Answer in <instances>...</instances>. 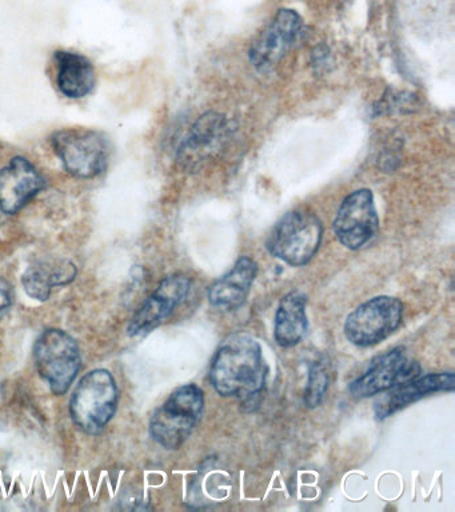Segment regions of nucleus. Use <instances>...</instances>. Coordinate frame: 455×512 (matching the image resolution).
I'll return each mask as SVG.
<instances>
[{
  "label": "nucleus",
  "mask_w": 455,
  "mask_h": 512,
  "mask_svg": "<svg viewBox=\"0 0 455 512\" xmlns=\"http://www.w3.org/2000/svg\"><path fill=\"white\" fill-rule=\"evenodd\" d=\"M269 367L257 340L235 335L225 340L215 352L210 380L222 396L251 400L265 388Z\"/></svg>",
  "instance_id": "obj_1"
},
{
  "label": "nucleus",
  "mask_w": 455,
  "mask_h": 512,
  "mask_svg": "<svg viewBox=\"0 0 455 512\" xmlns=\"http://www.w3.org/2000/svg\"><path fill=\"white\" fill-rule=\"evenodd\" d=\"M205 395L195 384L177 388L150 420V434L166 450H178L201 419Z\"/></svg>",
  "instance_id": "obj_2"
},
{
  "label": "nucleus",
  "mask_w": 455,
  "mask_h": 512,
  "mask_svg": "<svg viewBox=\"0 0 455 512\" xmlns=\"http://www.w3.org/2000/svg\"><path fill=\"white\" fill-rule=\"evenodd\" d=\"M118 408V388L110 371L94 370L83 376L70 400L75 426L86 434H98Z\"/></svg>",
  "instance_id": "obj_3"
},
{
  "label": "nucleus",
  "mask_w": 455,
  "mask_h": 512,
  "mask_svg": "<svg viewBox=\"0 0 455 512\" xmlns=\"http://www.w3.org/2000/svg\"><path fill=\"white\" fill-rule=\"evenodd\" d=\"M51 146L65 170L75 178H95L109 164V139L99 131L63 128L55 132L51 138Z\"/></svg>",
  "instance_id": "obj_4"
},
{
  "label": "nucleus",
  "mask_w": 455,
  "mask_h": 512,
  "mask_svg": "<svg viewBox=\"0 0 455 512\" xmlns=\"http://www.w3.org/2000/svg\"><path fill=\"white\" fill-rule=\"evenodd\" d=\"M322 232L317 216L301 210L289 212L275 224L267 239V250L290 266H305L317 254Z\"/></svg>",
  "instance_id": "obj_5"
},
{
  "label": "nucleus",
  "mask_w": 455,
  "mask_h": 512,
  "mask_svg": "<svg viewBox=\"0 0 455 512\" xmlns=\"http://www.w3.org/2000/svg\"><path fill=\"white\" fill-rule=\"evenodd\" d=\"M39 375L49 383L54 395H63L81 370V351L73 336L57 328L42 332L34 346Z\"/></svg>",
  "instance_id": "obj_6"
},
{
  "label": "nucleus",
  "mask_w": 455,
  "mask_h": 512,
  "mask_svg": "<svg viewBox=\"0 0 455 512\" xmlns=\"http://www.w3.org/2000/svg\"><path fill=\"white\" fill-rule=\"evenodd\" d=\"M403 304L393 296H375L355 308L346 318L345 336L358 347H371L383 342L402 323Z\"/></svg>",
  "instance_id": "obj_7"
},
{
  "label": "nucleus",
  "mask_w": 455,
  "mask_h": 512,
  "mask_svg": "<svg viewBox=\"0 0 455 512\" xmlns=\"http://www.w3.org/2000/svg\"><path fill=\"white\" fill-rule=\"evenodd\" d=\"M231 136L229 120L217 112H207L191 126L177 151V160L186 171H199L217 158Z\"/></svg>",
  "instance_id": "obj_8"
},
{
  "label": "nucleus",
  "mask_w": 455,
  "mask_h": 512,
  "mask_svg": "<svg viewBox=\"0 0 455 512\" xmlns=\"http://www.w3.org/2000/svg\"><path fill=\"white\" fill-rule=\"evenodd\" d=\"M333 228L339 243L349 250H359L373 242L379 220L371 191L362 188L347 196L338 208Z\"/></svg>",
  "instance_id": "obj_9"
},
{
  "label": "nucleus",
  "mask_w": 455,
  "mask_h": 512,
  "mask_svg": "<svg viewBox=\"0 0 455 512\" xmlns=\"http://www.w3.org/2000/svg\"><path fill=\"white\" fill-rule=\"evenodd\" d=\"M419 374L421 368L409 362L405 348L397 347L373 360L369 368L350 383V394L358 399L371 398L418 378Z\"/></svg>",
  "instance_id": "obj_10"
},
{
  "label": "nucleus",
  "mask_w": 455,
  "mask_h": 512,
  "mask_svg": "<svg viewBox=\"0 0 455 512\" xmlns=\"http://www.w3.org/2000/svg\"><path fill=\"white\" fill-rule=\"evenodd\" d=\"M303 23L294 10L282 8L250 48V62L259 71H269L301 38Z\"/></svg>",
  "instance_id": "obj_11"
},
{
  "label": "nucleus",
  "mask_w": 455,
  "mask_h": 512,
  "mask_svg": "<svg viewBox=\"0 0 455 512\" xmlns=\"http://www.w3.org/2000/svg\"><path fill=\"white\" fill-rule=\"evenodd\" d=\"M190 288V280L185 275L175 274L163 279L130 320L127 327L129 335L146 334L165 322L175 308L185 302Z\"/></svg>",
  "instance_id": "obj_12"
},
{
  "label": "nucleus",
  "mask_w": 455,
  "mask_h": 512,
  "mask_svg": "<svg viewBox=\"0 0 455 512\" xmlns=\"http://www.w3.org/2000/svg\"><path fill=\"white\" fill-rule=\"evenodd\" d=\"M43 187L45 179L34 164L15 156L0 170V210L7 215L17 214Z\"/></svg>",
  "instance_id": "obj_13"
},
{
  "label": "nucleus",
  "mask_w": 455,
  "mask_h": 512,
  "mask_svg": "<svg viewBox=\"0 0 455 512\" xmlns=\"http://www.w3.org/2000/svg\"><path fill=\"white\" fill-rule=\"evenodd\" d=\"M455 378L453 372H439V374H429L423 378H415L402 384H398L386 394L381 396L374 404V412L377 419L383 420L389 416L397 414L411 403L418 402L435 392L453 391Z\"/></svg>",
  "instance_id": "obj_14"
},
{
  "label": "nucleus",
  "mask_w": 455,
  "mask_h": 512,
  "mask_svg": "<svg viewBox=\"0 0 455 512\" xmlns=\"http://www.w3.org/2000/svg\"><path fill=\"white\" fill-rule=\"evenodd\" d=\"M54 67L55 82L67 98H85L94 90L97 75L87 56L71 51L55 52Z\"/></svg>",
  "instance_id": "obj_15"
},
{
  "label": "nucleus",
  "mask_w": 455,
  "mask_h": 512,
  "mask_svg": "<svg viewBox=\"0 0 455 512\" xmlns=\"http://www.w3.org/2000/svg\"><path fill=\"white\" fill-rule=\"evenodd\" d=\"M257 274L258 266L253 259L247 258V256L239 258L233 270L227 272L210 287L209 302L211 306L222 308V310H234L241 306L249 296Z\"/></svg>",
  "instance_id": "obj_16"
},
{
  "label": "nucleus",
  "mask_w": 455,
  "mask_h": 512,
  "mask_svg": "<svg viewBox=\"0 0 455 512\" xmlns=\"http://www.w3.org/2000/svg\"><path fill=\"white\" fill-rule=\"evenodd\" d=\"M77 276V267L66 259L41 260L27 268L22 276L23 288L30 298L49 300L54 287L66 286Z\"/></svg>",
  "instance_id": "obj_17"
},
{
  "label": "nucleus",
  "mask_w": 455,
  "mask_h": 512,
  "mask_svg": "<svg viewBox=\"0 0 455 512\" xmlns=\"http://www.w3.org/2000/svg\"><path fill=\"white\" fill-rule=\"evenodd\" d=\"M306 296L299 291L290 292L279 303L275 312L274 338L281 347H293L306 335Z\"/></svg>",
  "instance_id": "obj_18"
},
{
  "label": "nucleus",
  "mask_w": 455,
  "mask_h": 512,
  "mask_svg": "<svg viewBox=\"0 0 455 512\" xmlns=\"http://www.w3.org/2000/svg\"><path fill=\"white\" fill-rule=\"evenodd\" d=\"M330 386V364L326 359L311 363L305 390V404L309 408L318 407L323 402Z\"/></svg>",
  "instance_id": "obj_19"
},
{
  "label": "nucleus",
  "mask_w": 455,
  "mask_h": 512,
  "mask_svg": "<svg viewBox=\"0 0 455 512\" xmlns=\"http://www.w3.org/2000/svg\"><path fill=\"white\" fill-rule=\"evenodd\" d=\"M13 287L6 279L0 278V314L13 304Z\"/></svg>",
  "instance_id": "obj_20"
}]
</instances>
